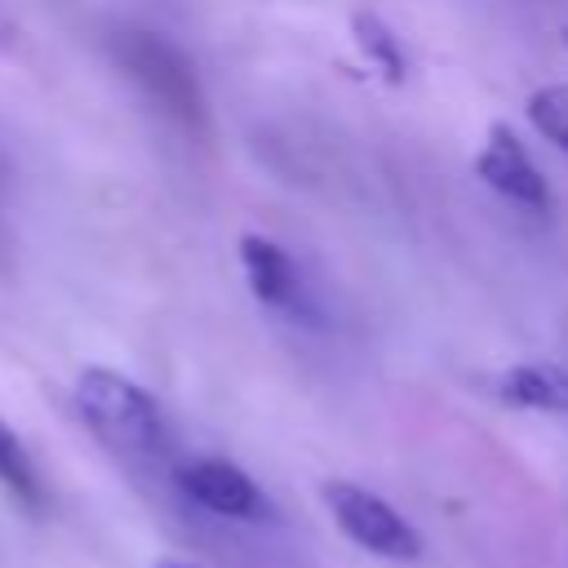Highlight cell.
<instances>
[{
	"mask_svg": "<svg viewBox=\"0 0 568 568\" xmlns=\"http://www.w3.org/2000/svg\"><path fill=\"white\" fill-rule=\"evenodd\" d=\"M75 413L124 462H160L169 453V422L155 395L115 368H84L75 377Z\"/></svg>",
	"mask_w": 568,
	"mask_h": 568,
	"instance_id": "obj_1",
	"label": "cell"
},
{
	"mask_svg": "<svg viewBox=\"0 0 568 568\" xmlns=\"http://www.w3.org/2000/svg\"><path fill=\"white\" fill-rule=\"evenodd\" d=\"M115 58L120 67L138 80V89L182 129H204V93L195 84L191 62L155 31H124L115 40Z\"/></svg>",
	"mask_w": 568,
	"mask_h": 568,
	"instance_id": "obj_2",
	"label": "cell"
},
{
	"mask_svg": "<svg viewBox=\"0 0 568 568\" xmlns=\"http://www.w3.org/2000/svg\"><path fill=\"white\" fill-rule=\"evenodd\" d=\"M320 501L328 506L333 524L342 528V537H351L355 546H364L377 559H399L413 564L422 555V537L417 528L377 493L351 484V479H324L320 484Z\"/></svg>",
	"mask_w": 568,
	"mask_h": 568,
	"instance_id": "obj_3",
	"label": "cell"
},
{
	"mask_svg": "<svg viewBox=\"0 0 568 568\" xmlns=\"http://www.w3.org/2000/svg\"><path fill=\"white\" fill-rule=\"evenodd\" d=\"M173 484L200 510H213L222 519H240V524L271 519V497L257 488V479L248 470H240L226 457H191L173 470Z\"/></svg>",
	"mask_w": 568,
	"mask_h": 568,
	"instance_id": "obj_4",
	"label": "cell"
},
{
	"mask_svg": "<svg viewBox=\"0 0 568 568\" xmlns=\"http://www.w3.org/2000/svg\"><path fill=\"white\" fill-rule=\"evenodd\" d=\"M475 173L488 191H497L501 200L528 209V213H550V186L537 173V164L528 160L519 133L510 124H493L479 155H475Z\"/></svg>",
	"mask_w": 568,
	"mask_h": 568,
	"instance_id": "obj_5",
	"label": "cell"
},
{
	"mask_svg": "<svg viewBox=\"0 0 568 568\" xmlns=\"http://www.w3.org/2000/svg\"><path fill=\"white\" fill-rule=\"evenodd\" d=\"M240 266H244V280H248V288H253L257 302H266L280 315H293L302 324H315V306H311L306 280H302L297 262L275 240L244 235L240 240Z\"/></svg>",
	"mask_w": 568,
	"mask_h": 568,
	"instance_id": "obj_6",
	"label": "cell"
},
{
	"mask_svg": "<svg viewBox=\"0 0 568 568\" xmlns=\"http://www.w3.org/2000/svg\"><path fill=\"white\" fill-rule=\"evenodd\" d=\"M493 395L515 408H541L568 417V368L559 364H510L493 377Z\"/></svg>",
	"mask_w": 568,
	"mask_h": 568,
	"instance_id": "obj_7",
	"label": "cell"
},
{
	"mask_svg": "<svg viewBox=\"0 0 568 568\" xmlns=\"http://www.w3.org/2000/svg\"><path fill=\"white\" fill-rule=\"evenodd\" d=\"M0 488H4L13 501H22L27 510H40V506H44L40 475H36V466H31L27 448H22V439H18L4 422H0Z\"/></svg>",
	"mask_w": 568,
	"mask_h": 568,
	"instance_id": "obj_8",
	"label": "cell"
},
{
	"mask_svg": "<svg viewBox=\"0 0 568 568\" xmlns=\"http://www.w3.org/2000/svg\"><path fill=\"white\" fill-rule=\"evenodd\" d=\"M351 31H355V44H359V49L373 58V67L382 71V80L399 84L404 71H408V62H404V49L395 44L390 27H386L382 18H373V13H355V18H351Z\"/></svg>",
	"mask_w": 568,
	"mask_h": 568,
	"instance_id": "obj_9",
	"label": "cell"
},
{
	"mask_svg": "<svg viewBox=\"0 0 568 568\" xmlns=\"http://www.w3.org/2000/svg\"><path fill=\"white\" fill-rule=\"evenodd\" d=\"M528 120L537 133H546L555 146L568 151V84H546L528 98Z\"/></svg>",
	"mask_w": 568,
	"mask_h": 568,
	"instance_id": "obj_10",
	"label": "cell"
},
{
	"mask_svg": "<svg viewBox=\"0 0 568 568\" xmlns=\"http://www.w3.org/2000/svg\"><path fill=\"white\" fill-rule=\"evenodd\" d=\"M155 568H200V564H186V559H160Z\"/></svg>",
	"mask_w": 568,
	"mask_h": 568,
	"instance_id": "obj_11",
	"label": "cell"
},
{
	"mask_svg": "<svg viewBox=\"0 0 568 568\" xmlns=\"http://www.w3.org/2000/svg\"><path fill=\"white\" fill-rule=\"evenodd\" d=\"M0 191H4V169H0Z\"/></svg>",
	"mask_w": 568,
	"mask_h": 568,
	"instance_id": "obj_12",
	"label": "cell"
}]
</instances>
